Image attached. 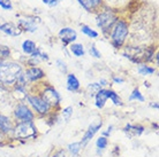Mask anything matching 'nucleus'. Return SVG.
Returning a JSON list of instances; mask_svg holds the SVG:
<instances>
[{
    "label": "nucleus",
    "mask_w": 159,
    "mask_h": 157,
    "mask_svg": "<svg viewBox=\"0 0 159 157\" xmlns=\"http://www.w3.org/2000/svg\"><path fill=\"white\" fill-rule=\"evenodd\" d=\"M53 157H65V153L62 151V150H60V151H58Z\"/></svg>",
    "instance_id": "obj_33"
},
{
    "label": "nucleus",
    "mask_w": 159,
    "mask_h": 157,
    "mask_svg": "<svg viewBox=\"0 0 159 157\" xmlns=\"http://www.w3.org/2000/svg\"><path fill=\"white\" fill-rule=\"evenodd\" d=\"M14 134L19 139H30L37 135V130L32 122H22L14 129Z\"/></svg>",
    "instance_id": "obj_2"
},
{
    "label": "nucleus",
    "mask_w": 159,
    "mask_h": 157,
    "mask_svg": "<svg viewBox=\"0 0 159 157\" xmlns=\"http://www.w3.org/2000/svg\"><path fill=\"white\" fill-rule=\"evenodd\" d=\"M68 149L72 153L73 156H76L79 154L80 149H81V142H74V143H70L68 146Z\"/></svg>",
    "instance_id": "obj_19"
},
{
    "label": "nucleus",
    "mask_w": 159,
    "mask_h": 157,
    "mask_svg": "<svg viewBox=\"0 0 159 157\" xmlns=\"http://www.w3.org/2000/svg\"><path fill=\"white\" fill-rule=\"evenodd\" d=\"M128 35V27L127 24L122 22V21H120L118 22L114 28V30L112 32V41H113V45L116 46V47H119L122 45V43L125 41L126 39V37Z\"/></svg>",
    "instance_id": "obj_3"
},
{
    "label": "nucleus",
    "mask_w": 159,
    "mask_h": 157,
    "mask_svg": "<svg viewBox=\"0 0 159 157\" xmlns=\"http://www.w3.org/2000/svg\"><path fill=\"white\" fill-rule=\"evenodd\" d=\"M21 74V67L14 62H0V83L9 85L16 82Z\"/></svg>",
    "instance_id": "obj_1"
},
{
    "label": "nucleus",
    "mask_w": 159,
    "mask_h": 157,
    "mask_svg": "<svg viewBox=\"0 0 159 157\" xmlns=\"http://www.w3.org/2000/svg\"><path fill=\"white\" fill-rule=\"evenodd\" d=\"M45 101V102L48 103V106H58L60 102V95L59 93L57 92L56 90H53V88H48V90H45L43 94V98H42Z\"/></svg>",
    "instance_id": "obj_6"
},
{
    "label": "nucleus",
    "mask_w": 159,
    "mask_h": 157,
    "mask_svg": "<svg viewBox=\"0 0 159 157\" xmlns=\"http://www.w3.org/2000/svg\"><path fill=\"white\" fill-rule=\"evenodd\" d=\"M59 36L60 38H61V40L64 41V44L72 43V41H74L76 39V37H77L76 32L73 29H70V28H65V29H62L59 32Z\"/></svg>",
    "instance_id": "obj_8"
},
{
    "label": "nucleus",
    "mask_w": 159,
    "mask_h": 157,
    "mask_svg": "<svg viewBox=\"0 0 159 157\" xmlns=\"http://www.w3.org/2000/svg\"><path fill=\"white\" fill-rule=\"evenodd\" d=\"M114 82L116 83H123V80L121 78H116H116H114Z\"/></svg>",
    "instance_id": "obj_34"
},
{
    "label": "nucleus",
    "mask_w": 159,
    "mask_h": 157,
    "mask_svg": "<svg viewBox=\"0 0 159 157\" xmlns=\"http://www.w3.org/2000/svg\"><path fill=\"white\" fill-rule=\"evenodd\" d=\"M99 85H106V80H105V79H102Z\"/></svg>",
    "instance_id": "obj_35"
},
{
    "label": "nucleus",
    "mask_w": 159,
    "mask_h": 157,
    "mask_svg": "<svg viewBox=\"0 0 159 157\" xmlns=\"http://www.w3.org/2000/svg\"><path fill=\"white\" fill-rule=\"evenodd\" d=\"M88 91H89L90 95L93 96V95L97 94V93L100 91V85L99 84H97V83H93V84H91V85L88 86Z\"/></svg>",
    "instance_id": "obj_21"
},
{
    "label": "nucleus",
    "mask_w": 159,
    "mask_h": 157,
    "mask_svg": "<svg viewBox=\"0 0 159 157\" xmlns=\"http://www.w3.org/2000/svg\"><path fill=\"white\" fill-rule=\"evenodd\" d=\"M144 127L142 125H131V124H128L126 127H125V133L127 134L129 138H134V137H139L143 133Z\"/></svg>",
    "instance_id": "obj_11"
},
{
    "label": "nucleus",
    "mask_w": 159,
    "mask_h": 157,
    "mask_svg": "<svg viewBox=\"0 0 159 157\" xmlns=\"http://www.w3.org/2000/svg\"><path fill=\"white\" fill-rule=\"evenodd\" d=\"M70 51L75 56L80 57V56H83L84 55V48L82 45H80V44H73L72 46H70Z\"/></svg>",
    "instance_id": "obj_18"
},
{
    "label": "nucleus",
    "mask_w": 159,
    "mask_h": 157,
    "mask_svg": "<svg viewBox=\"0 0 159 157\" xmlns=\"http://www.w3.org/2000/svg\"><path fill=\"white\" fill-rule=\"evenodd\" d=\"M57 64H58V67H59V69H60L61 71H62V72H66V71H67L66 64H65V63L62 62V61H60V60H58V61H57Z\"/></svg>",
    "instance_id": "obj_31"
},
{
    "label": "nucleus",
    "mask_w": 159,
    "mask_h": 157,
    "mask_svg": "<svg viewBox=\"0 0 159 157\" xmlns=\"http://www.w3.org/2000/svg\"><path fill=\"white\" fill-rule=\"evenodd\" d=\"M116 17L110 12L103 13V14H100L97 17V24L103 29V31L110 30V28H112V25L116 23Z\"/></svg>",
    "instance_id": "obj_4"
},
{
    "label": "nucleus",
    "mask_w": 159,
    "mask_h": 157,
    "mask_svg": "<svg viewBox=\"0 0 159 157\" xmlns=\"http://www.w3.org/2000/svg\"><path fill=\"white\" fill-rule=\"evenodd\" d=\"M90 54H91V56H95V57H100V53L97 51V48L95 46H92L90 48Z\"/></svg>",
    "instance_id": "obj_30"
},
{
    "label": "nucleus",
    "mask_w": 159,
    "mask_h": 157,
    "mask_svg": "<svg viewBox=\"0 0 159 157\" xmlns=\"http://www.w3.org/2000/svg\"><path fill=\"white\" fill-rule=\"evenodd\" d=\"M44 72L42 69H39V68H30V69H28V70L25 71V75H24V77L25 78H28L29 80H31V82H35V80H38V79L43 78L44 77Z\"/></svg>",
    "instance_id": "obj_9"
},
{
    "label": "nucleus",
    "mask_w": 159,
    "mask_h": 157,
    "mask_svg": "<svg viewBox=\"0 0 159 157\" xmlns=\"http://www.w3.org/2000/svg\"><path fill=\"white\" fill-rule=\"evenodd\" d=\"M20 24H21V27L23 28L24 30H28V31H31V32L36 30V27H35V25H34L32 23L28 22V21L21 20V21H20Z\"/></svg>",
    "instance_id": "obj_22"
},
{
    "label": "nucleus",
    "mask_w": 159,
    "mask_h": 157,
    "mask_svg": "<svg viewBox=\"0 0 159 157\" xmlns=\"http://www.w3.org/2000/svg\"><path fill=\"white\" fill-rule=\"evenodd\" d=\"M0 6L4 8V9H12L11 0H0Z\"/></svg>",
    "instance_id": "obj_29"
},
{
    "label": "nucleus",
    "mask_w": 159,
    "mask_h": 157,
    "mask_svg": "<svg viewBox=\"0 0 159 157\" xmlns=\"http://www.w3.org/2000/svg\"><path fill=\"white\" fill-rule=\"evenodd\" d=\"M139 72L143 76L144 75H151V74L155 72V69H153V68L148 67V66H141V67L139 68Z\"/></svg>",
    "instance_id": "obj_23"
},
{
    "label": "nucleus",
    "mask_w": 159,
    "mask_h": 157,
    "mask_svg": "<svg viewBox=\"0 0 159 157\" xmlns=\"http://www.w3.org/2000/svg\"><path fill=\"white\" fill-rule=\"evenodd\" d=\"M96 145L97 147L99 148V149H105L106 147H107V139L105 137H100L97 139V142H96Z\"/></svg>",
    "instance_id": "obj_25"
},
{
    "label": "nucleus",
    "mask_w": 159,
    "mask_h": 157,
    "mask_svg": "<svg viewBox=\"0 0 159 157\" xmlns=\"http://www.w3.org/2000/svg\"><path fill=\"white\" fill-rule=\"evenodd\" d=\"M22 49H23V52L27 53V54H32L37 48L34 41H31V40H25L23 43V45H22Z\"/></svg>",
    "instance_id": "obj_16"
},
{
    "label": "nucleus",
    "mask_w": 159,
    "mask_h": 157,
    "mask_svg": "<svg viewBox=\"0 0 159 157\" xmlns=\"http://www.w3.org/2000/svg\"><path fill=\"white\" fill-rule=\"evenodd\" d=\"M15 116L19 119L23 121V122H32V119H34L32 111L27 106H24V104H21V106H19L16 108Z\"/></svg>",
    "instance_id": "obj_7"
},
{
    "label": "nucleus",
    "mask_w": 159,
    "mask_h": 157,
    "mask_svg": "<svg viewBox=\"0 0 159 157\" xmlns=\"http://www.w3.org/2000/svg\"><path fill=\"white\" fill-rule=\"evenodd\" d=\"M29 103L34 107V109L36 110L38 114H48L50 110V106L44 101L42 98L38 96H32V95H28L27 96Z\"/></svg>",
    "instance_id": "obj_5"
},
{
    "label": "nucleus",
    "mask_w": 159,
    "mask_h": 157,
    "mask_svg": "<svg viewBox=\"0 0 159 157\" xmlns=\"http://www.w3.org/2000/svg\"><path fill=\"white\" fill-rule=\"evenodd\" d=\"M79 1L85 9L95 8L96 6H98L100 4V0H79Z\"/></svg>",
    "instance_id": "obj_17"
},
{
    "label": "nucleus",
    "mask_w": 159,
    "mask_h": 157,
    "mask_svg": "<svg viewBox=\"0 0 159 157\" xmlns=\"http://www.w3.org/2000/svg\"><path fill=\"white\" fill-rule=\"evenodd\" d=\"M59 0H43L44 4H48L50 6H54Z\"/></svg>",
    "instance_id": "obj_32"
},
{
    "label": "nucleus",
    "mask_w": 159,
    "mask_h": 157,
    "mask_svg": "<svg viewBox=\"0 0 159 157\" xmlns=\"http://www.w3.org/2000/svg\"><path fill=\"white\" fill-rule=\"evenodd\" d=\"M80 87V82L77 80L74 75H68V78H67V88L69 91H77Z\"/></svg>",
    "instance_id": "obj_15"
},
{
    "label": "nucleus",
    "mask_w": 159,
    "mask_h": 157,
    "mask_svg": "<svg viewBox=\"0 0 159 157\" xmlns=\"http://www.w3.org/2000/svg\"><path fill=\"white\" fill-rule=\"evenodd\" d=\"M107 99H108V90H100L96 94V106H97V108L102 109Z\"/></svg>",
    "instance_id": "obj_13"
},
{
    "label": "nucleus",
    "mask_w": 159,
    "mask_h": 157,
    "mask_svg": "<svg viewBox=\"0 0 159 157\" xmlns=\"http://www.w3.org/2000/svg\"><path fill=\"white\" fill-rule=\"evenodd\" d=\"M151 106L153 107V108H156V109H158V103H152Z\"/></svg>",
    "instance_id": "obj_36"
},
{
    "label": "nucleus",
    "mask_w": 159,
    "mask_h": 157,
    "mask_svg": "<svg viewBox=\"0 0 159 157\" xmlns=\"http://www.w3.org/2000/svg\"><path fill=\"white\" fill-rule=\"evenodd\" d=\"M72 112H73L72 107H67L66 109H64V111H62V115H64V118L66 119V121H68V119L70 118V115H72Z\"/></svg>",
    "instance_id": "obj_28"
},
{
    "label": "nucleus",
    "mask_w": 159,
    "mask_h": 157,
    "mask_svg": "<svg viewBox=\"0 0 159 157\" xmlns=\"http://www.w3.org/2000/svg\"><path fill=\"white\" fill-rule=\"evenodd\" d=\"M13 131V125L11 119L6 116L0 115V132L1 133H9Z\"/></svg>",
    "instance_id": "obj_12"
},
{
    "label": "nucleus",
    "mask_w": 159,
    "mask_h": 157,
    "mask_svg": "<svg viewBox=\"0 0 159 157\" xmlns=\"http://www.w3.org/2000/svg\"><path fill=\"white\" fill-rule=\"evenodd\" d=\"M9 55V49L6 46H0V57L1 59H5Z\"/></svg>",
    "instance_id": "obj_27"
},
{
    "label": "nucleus",
    "mask_w": 159,
    "mask_h": 157,
    "mask_svg": "<svg viewBox=\"0 0 159 157\" xmlns=\"http://www.w3.org/2000/svg\"><path fill=\"white\" fill-rule=\"evenodd\" d=\"M129 100H130V101H133V100H139V101H141V102H143L144 98H143V95L141 94V92H139V90H134V92L131 93Z\"/></svg>",
    "instance_id": "obj_26"
},
{
    "label": "nucleus",
    "mask_w": 159,
    "mask_h": 157,
    "mask_svg": "<svg viewBox=\"0 0 159 157\" xmlns=\"http://www.w3.org/2000/svg\"><path fill=\"white\" fill-rule=\"evenodd\" d=\"M102 125H103V123L100 122L99 124H97V125H91L89 129H88V131L85 132V134L83 135V138H82V142H81V145H87L88 142L91 140V138L95 135L98 131H99V129L102 127Z\"/></svg>",
    "instance_id": "obj_10"
},
{
    "label": "nucleus",
    "mask_w": 159,
    "mask_h": 157,
    "mask_svg": "<svg viewBox=\"0 0 159 157\" xmlns=\"http://www.w3.org/2000/svg\"><path fill=\"white\" fill-rule=\"evenodd\" d=\"M82 32L85 33L87 36H89V37H91V38H97L98 37V33L95 30H91L90 28H88L87 25H82Z\"/></svg>",
    "instance_id": "obj_24"
},
{
    "label": "nucleus",
    "mask_w": 159,
    "mask_h": 157,
    "mask_svg": "<svg viewBox=\"0 0 159 157\" xmlns=\"http://www.w3.org/2000/svg\"><path fill=\"white\" fill-rule=\"evenodd\" d=\"M0 30L4 31L5 33H7L9 36H17L21 33V30L19 28H16L14 24L12 23H6L4 25H0Z\"/></svg>",
    "instance_id": "obj_14"
},
{
    "label": "nucleus",
    "mask_w": 159,
    "mask_h": 157,
    "mask_svg": "<svg viewBox=\"0 0 159 157\" xmlns=\"http://www.w3.org/2000/svg\"><path fill=\"white\" fill-rule=\"evenodd\" d=\"M108 98L111 99L116 106H122V102H121L120 98L116 95V93H114V92H113V91H108Z\"/></svg>",
    "instance_id": "obj_20"
}]
</instances>
